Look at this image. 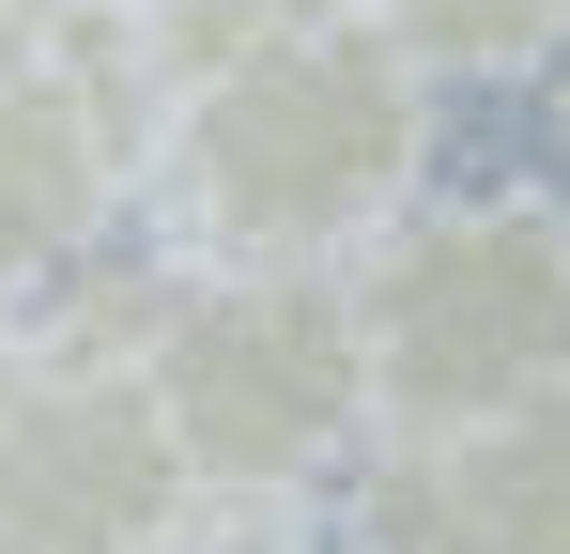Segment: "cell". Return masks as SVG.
Returning <instances> with one entry per match:
<instances>
[{"label":"cell","instance_id":"1","mask_svg":"<svg viewBox=\"0 0 570 554\" xmlns=\"http://www.w3.org/2000/svg\"><path fill=\"white\" fill-rule=\"evenodd\" d=\"M155 216L186 277H355L432 185V78L371 16L263 31L155 123Z\"/></svg>","mask_w":570,"mask_h":554},{"label":"cell","instance_id":"2","mask_svg":"<svg viewBox=\"0 0 570 554\" xmlns=\"http://www.w3.org/2000/svg\"><path fill=\"white\" fill-rule=\"evenodd\" d=\"M355 355H371V432L385 447H463L493 416L570 385V200L478 185L416 200L355 263Z\"/></svg>","mask_w":570,"mask_h":554},{"label":"cell","instance_id":"3","mask_svg":"<svg viewBox=\"0 0 570 554\" xmlns=\"http://www.w3.org/2000/svg\"><path fill=\"white\" fill-rule=\"evenodd\" d=\"M139 400L186 447L200 508H308V493H340L371 462L355 277H170Z\"/></svg>","mask_w":570,"mask_h":554},{"label":"cell","instance_id":"4","mask_svg":"<svg viewBox=\"0 0 570 554\" xmlns=\"http://www.w3.org/2000/svg\"><path fill=\"white\" fill-rule=\"evenodd\" d=\"M155 123H170V92L139 62V16L62 0V31L0 78V308L47 293L78 247H108L124 185L155 170Z\"/></svg>","mask_w":570,"mask_h":554},{"label":"cell","instance_id":"5","mask_svg":"<svg viewBox=\"0 0 570 554\" xmlns=\"http://www.w3.org/2000/svg\"><path fill=\"white\" fill-rule=\"evenodd\" d=\"M200 524L139 369H31L0 400V554H170Z\"/></svg>","mask_w":570,"mask_h":554},{"label":"cell","instance_id":"6","mask_svg":"<svg viewBox=\"0 0 570 554\" xmlns=\"http://www.w3.org/2000/svg\"><path fill=\"white\" fill-rule=\"evenodd\" d=\"M355 554H570V385L463 447H385L340 477Z\"/></svg>","mask_w":570,"mask_h":554},{"label":"cell","instance_id":"7","mask_svg":"<svg viewBox=\"0 0 570 554\" xmlns=\"http://www.w3.org/2000/svg\"><path fill=\"white\" fill-rule=\"evenodd\" d=\"M371 31L416 62V78H540L570 62V0H371Z\"/></svg>","mask_w":570,"mask_h":554},{"label":"cell","instance_id":"8","mask_svg":"<svg viewBox=\"0 0 570 554\" xmlns=\"http://www.w3.org/2000/svg\"><path fill=\"white\" fill-rule=\"evenodd\" d=\"M170 554H308V540H293V508H200Z\"/></svg>","mask_w":570,"mask_h":554},{"label":"cell","instance_id":"9","mask_svg":"<svg viewBox=\"0 0 570 554\" xmlns=\"http://www.w3.org/2000/svg\"><path fill=\"white\" fill-rule=\"evenodd\" d=\"M47 31H62V0H0V78H16V62H31Z\"/></svg>","mask_w":570,"mask_h":554},{"label":"cell","instance_id":"10","mask_svg":"<svg viewBox=\"0 0 570 554\" xmlns=\"http://www.w3.org/2000/svg\"><path fill=\"white\" fill-rule=\"evenodd\" d=\"M16 385H31V339H16V308H0V400H16Z\"/></svg>","mask_w":570,"mask_h":554},{"label":"cell","instance_id":"11","mask_svg":"<svg viewBox=\"0 0 570 554\" xmlns=\"http://www.w3.org/2000/svg\"><path fill=\"white\" fill-rule=\"evenodd\" d=\"M556 139H570V62H556Z\"/></svg>","mask_w":570,"mask_h":554}]
</instances>
